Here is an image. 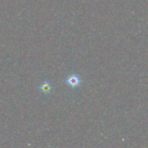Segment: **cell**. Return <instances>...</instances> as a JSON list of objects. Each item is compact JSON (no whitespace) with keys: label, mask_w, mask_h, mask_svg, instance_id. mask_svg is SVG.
I'll list each match as a JSON object with an SVG mask.
<instances>
[{"label":"cell","mask_w":148,"mask_h":148,"mask_svg":"<svg viewBox=\"0 0 148 148\" xmlns=\"http://www.w3.org/2000/svg\"><path fill=\"white\" fill-rule=\"evenodd\" d=\"M81 80L80 77L77 74H72V75H69L66 79V83L68 86H69L72 88H76L80 86Z\"/></svg>","instance_id":"obj_1"},{"label":"cell","mask_w":148,"mask_h":148,"mask_svg":"<svg viewBox=\"0 0 148 148\" xmlns=\"http://www.w3.org/2000/svg\"><path fill=\"white\" fill-rule=\"evenodd\" d=\"M52 89H53V86H52L51 83L47 80L42 82L40 85V86H39V90L44 95L50 94L51 92L52 91Z\"/></svg>","instance_id":"obj_2"}]
</instances>
